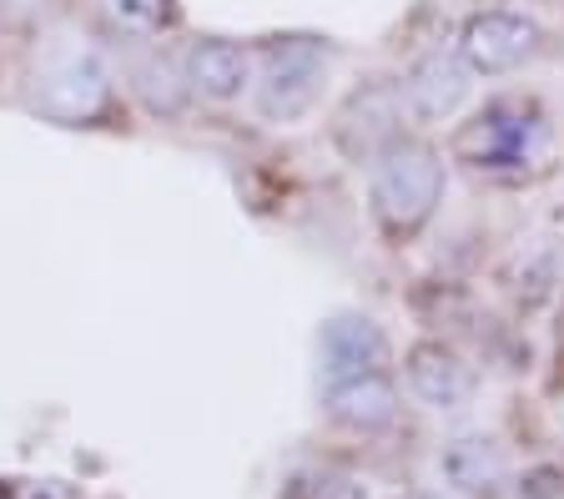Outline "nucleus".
<instances>
[{
	"label": "nucleus",
	"mask_w": 564,
	"mask_h": 499,
	"mask_svg": "<svg viewBox=\"0 0 564 499\" xmlns=\"http://www.w3.org/2000/svg\"><path fill=\"white\" fill-rule=\"evenodd\" d=\"M182 76H187V86L197 96H207V101H237V96L252 86V51L227 36H202L187 46Z\"/></svg>",
	"instance_id": "nucleus-9"
},
{
	"label": "nucleus",
	"mask_w": 564,
	"mask_h": 499,
	"mask_svg": "<svg viewBox=\"0 0 564 499\" xmlns=\"http://www.w3.org/2000/svg\"><path fill=\"white\" fill-rule=\"evenodd\" d=\"M409 389L419 393L429 409H464L474 399V373L469 364L444 344H413L409 348Z\"/></svg>",
	"instance_id": "nucleus-10"
},
{
	"label": "nucleus",
	"mask_w": 564,
	"mask_h": 499,
	"mask_svg": "<svg viewBox=\"0 0 564 499\" xmlns=\"http://www.w3.org/2000/svg\"><path fill=\"white\" fill-rule=\"evenodd\" d=\"M6 6H35V0H6Z\"/></svg>",
	"instance_id": "nucleus-17"
},
{
	"label": "nucleus",
	"mask_w": 564,
	"mask_h": 499,
	"mask_svg": "<svg viewBox=\"0 0 564 499\" xmlns=\"http://www.w3.org/2000/svg\"><path fill=\"white\" fill-rule=\"evenodd\" d=\"M282 499H368V485L348 469H297Z\"/></svg>",
	"instance_id": "nucleus-14"
},
{
	"label": "nucleus",
	"mask_w": 564,
	"mask_h": 499,
	"mask_svg": "<svg viewBox=\"0 0 564 499\" xmlns=\"http://www.w3.org/2000/svg\"><path fill=\"white\" fill-rule=\"evenodd\" d=\"M328 414L338 419V424L358 429V434H378V429H388L399 419V393L383 379V369L352 373V379L328 383Z\"/></svg>",
	"instance_id": "nucleus-11"
},
{
	"label": "nucleus",
	"mask_w": 564,
	"mask_h": 499,
	"mask_svg": "<svg viewBox=\"0 0 564 499\" xmlns=\"http://www.w3.org/2000/svg\"><path fill=\"white\" fill-rule=\"evenodd\" d=\"M368 166H373L368 172L373 223L383 227L388 242H409L438 213V203H444V156L429 142L393 137Z\"/></svg>",
	"instance_id": "nucleus-2"
},
{
	"label": "nucleus",
	"mask_w": 564,
	"mask_h": 499,
	"mask_svg": "<svg viewBox=\"0 0 564 499\" xmlns=\"http://www.w3.org/2000/svg\"><path fill=\"white\" fill-rule=\"evenodd\" d=\"M399 111H403V96L393 91V86L368 82V86H358V91L348 96V107L338 111L333 137H338V147L352 156V162H373L393 137H403Z\"/></svg>",
	"instance_id": "nucleus-6"
},
{
	"label": "nucleus",
	"mask_w": 564,
	"mask_h": 499,
	"mask_svg": "<svg viewBox=\"0 0 564 499\" xmlns=\"http://www.w3.org/2000/svg\"><path fill=\"white\" fill-rule=\"evenodd\" d=\"M554 333H560V348H564V297H560V323H554Z\"/></svg>",
	"instance_id": "nucleus-15"
},
{
	"label": "nucleus",
	"mask_w": 564,
	"mask_h": 499,
	"mask_svg": "<svg viewBox=\"0 0 564 499\" xmlns=\"http://www.w3.org/2000/svg\"><path fill=\"white\" fill-rule=\"evenodd\" d=\"M469 86H474L469 61L458 56V51L434 46V51H423V56L409 66L399 96H403V107H409L419 121H444V117H454V111L464 107Z\"/></svg>",
	"instance_id": "nucleus-5"
},
{
	"label": "nucleus",
	"mask_w": 564,
	"mask_h": 499,
	"mask_svg": "<svg viewBox=\"0 0 564 499\" xmlns=\"http://www.w3.org/2000/svg\"><path fill=\"white\" fill-rule=\"evenodd\" d=\"M252 82H258V117L278 121V127H293L328 91V51L317 46L313 36H288L278 46H268L262 72Z\"/></svg>",
	"instance_id": "nucleus-3"
},
{
	"label": "nucleus",
	"mask_w": 564,
	"mask_h": 499,
	"mask_svg": "<svg viewBox=\"0 0 564 499\" xmlns=\"http://www.w3.org/2000/svg\"><path fill=\"white\" fill-rule=\"evenodd\" d=\"M438 475H444L454 489H469L474 495V489L499 485V475H505V454H499V444L469 434V440H454L444 454H438Z\"/></svg>",
	"instance_id": "nucleus-12"
},
{
	"label": "nucleus",
	"mask_w": 564,
	"mask_h": 499,
	"mask_svg": "<svg viewBox=\"0 0 564 499\" xmlns=\"http://www.w3.org/2000/svg\"><path fill=\"white\" fill-rule=\"evenodd\" d=\"M323 373L328 383L352 379V373H378L388 364V338L373 318H358V313H338V318L323 323Z\"/></svg>",
	"instance_id": "nucleus-8"
},
{
	"label": "nucleus",
	"mask_w": 564,
	"mask_h": 499,
	"mask_svg": "<svg viewBox=\"0 0 564 499\" xmlns=\"http://www.w3.org/2000/svg\"><path fill=\"white\" fill-rule=\"evenodd\" d=\"M101 6L131 36H166V31L182 25V6L176 0H101Z\"/></svg>",
	"instance_id": "nucleus-13"
},
{
	"label": "nucleus",
	"mask_w": 564,
	"mask_h": 499,
	"mask_svg": "<svg viewBox=\"0 0 564 499\" xmlns=\"http://www.w3.org/2000/svg\"><path fill=\"white\" fill-rule=\"evenodd\" d=\"M35 82H41V107L61 121L91 117L106 101V66L91 51H66V56H61L56 66H46Z\"/></svg>",
	"instance_id": "nucleus-7"
},
{
	"label": "nucleus",
	"mask_w": 564,
	"mask_h": 499,
	"mask_svg": "<svg viewBox=\"0 0 564 499\" xmlns=\"http://www.w3.org/2000/svg\"><path fill=\"white\" fill-rule=\"evenodd\" d=\"M540 46H544V31L519 11H479L464 21V36H458V56L469 61L474 76L514 72Z\"/></svg>",
	"instance_id": "nucleus-4"
},
{
	"label": "nucleus",
	"mask_w": 564,
	"mask_h": 499,
	"mask_svg": "<svg viewBox=\"0 0 564 499\" xmlns=\"http://www.w3.org/2000/svg\"><path fill=\"white\" fill-rule=\"evenodd\" d=\"M550 117L534 96H494L479 117L454 131V162H464L474 177L514 182L550 156Z\"/></svg>",
	"instance_id": "nucleus-1"
},
{
	"label": "nucleus",
	"mask_w": 564,
	"mask_h": 499,
	"mask_svg": "<svg viewBox=\"0 0 564 499\" xmlns=\"http://www.w3.org/2000/svg\"><path fill=\"white\" fill-rule=\"evenodd\" d=\"M0 499H15V489H11V485H6V479H0Z\"/></svg>",
	"instance_id": "nucleus-16"
}]
</instances>
